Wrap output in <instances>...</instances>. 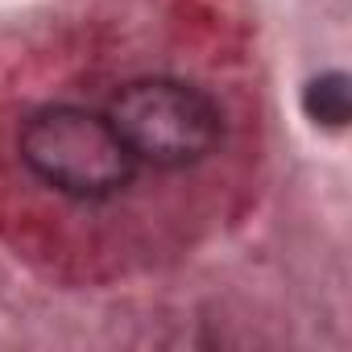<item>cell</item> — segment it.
Segmentation results:
<instances>
[{
  "mask_svg": "<svg viewBox=\"0 0 352 352\" xmlns=\"http://www.w3.org/2000/svg\"><path fill=\"white\" fill-rule=\"evenodd\" d=\"M21 162L71 199H108L129 187L133 153L104 112L50 104L21 129Z\"/></svg>",
  "mask_w": 352,
  "mask_h": 352,
  "instance_id": "6da1fadb",
  "label": "cell"
},
{
  "mask_svg": "<svg viewBox=\"0 0 352 352\" xmlns=\"http://www.w3.org/2000/svg\"><path fill=\"white\" fill-rule=\"evenodd\" d=\"M104 116L120 133L133 162H145L157 170L195 166L224 137V116L212 104V96L179 79L124 83L112 96Z\"/></svg>",
  "mask_w": 352,
  "mask_h": 352,
  "instance_id": "7a4b0ae2",
  "label": "cell"
},
{
  "mask_svg": "<svg viewBox=\"0 0 352 352\" xmlns=\"http://www.w3.org/2000/svg\"><path fill=\"white\" fill-rule=\"evenodd\" d=\"M302 108L315 124H327V129H344L348 116H352V83L344 71H327L319 79L307 83L302 91Z\"/></svg>",
  "mask_w": 352,
  "mask_h": 352,
  "instance_id": "3957f363",
  "label": "cell"
}]
</instances>
